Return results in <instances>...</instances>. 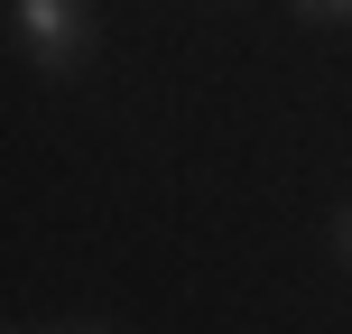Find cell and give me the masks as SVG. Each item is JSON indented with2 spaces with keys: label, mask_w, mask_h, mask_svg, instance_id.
<instances>
[{
  "label": "cell",
  "mask_w": 352,
  "mask_h": 334,
  "mask_svg": "<svg viewBox=\"0 0 352 334\" xmlns=\"http://www.w3.org/2000/svg\"><path fill=\"white\" fill-rule=\"evenodd\" d=\"M306 19H352V0H297Z\"/></svg>",
  "instance_id": "cell-2"
},
{
  "label": "cell",
  "mask_w": 352,
  "mask_h": 334,
  "mask_svg": "<svg viewBox=\"0 0 352 334\" xmlns=\"http://www.w3.org/2000/svg\"><path fill=\"white\" fill-rule=\"evenodd\" d=\"M343 251H352V213H343Z\"/></svg>",
  "instance_id": "cell-3"
},
{
  "label": "cell",
  "mask_w": 352,
  "mask_h": 334,
  "mask_svg": "<svg viewBox=\"0 0 352 334\" xmlns=\"http://www.w3.org/2000/svg\"><path fill=\"white\" fill-rule=\"evenodd\" d=\"M19 37L37 65H74L84 47V0H19Z\"/></svg>",
  "instance_id": "cell-1"
}]
</instances>
